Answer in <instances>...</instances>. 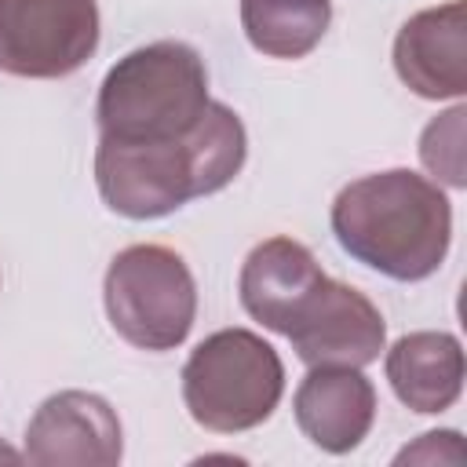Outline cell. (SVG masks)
<instances>
[{"instance_id": "6da1fadb", "label": "cell", "mask_w": 467, "mask_h": 467, "mask_svg": "<svg viewBox=\"0 0 467 467\" xmlns=\"http://www.w3.org/2000/svg\"><path fill=\"white\" fill-rule=\"evenodd\" d=\"M248 157V131L226 102H208L201 124L171 142H106L95 146V186L109 212L124 219H161L226 190Z\"/></svg>"}, {"instance_id": "7a4b0ae2", "label": "cell", "mask_w": 467, "mask_h": 467, "mask_svg": "<svg viewBox=\"0 0 467 467\" xmlns=\"http://www.w3.org/2000/svg\"><path fill=\"white\" fill-rule=\"evenodd\" d=\"M328 223L350 259L390 281L438 274L452 244L445 190L412 168H387L347 182L332 201Z\"/></svg>"}, {"instance_id": "3957f363", "label": "cell", "mask_w": 467, "mask_h": 467, "mask_svg": "<svg viewBox=\"0 0 467 467\" xmlns=\"http://www.w3.org/2000/svg\"><path fill=\"white\" fill-rule=\"evenodd\" d=\"M208 66L186 40H153L117 58L95 99L99 139L171 142L190 135L208 109Z\"/></svg>"}, {"instance_id": "277c9868", "label": "cell", "mask_w": 467, "mask_h": 467, "mask_svg": "<svg viewBox=\"0 0 467 467\" xmlns=\"http://www.w3.org/2000/svg\"><path fill=\"white\" fill-rule=\"evenodd\" d=\"M182 405L212 434H244L274 416L285 394L281 354L252 328L204 336L182 365Z\"/></svg>"}, {"instance_id": "5b68a950", "label": "cell", "mask_w": 467, "mask_h": 467, "mask_svg": "<svg viewBox=\"0 0 467 467\" xmlns=\"http://www.w3.org/2000/svg\"><path fill=\"white\" fill-rule=\"evenodd\" d=\"M102 303L124 343L164 354L182 347L197 321V281L175 248L128 244L106 266Z\"/></svg>"}, {"instance_id": "8992f818", "label": "cell", "mask_w": 467, "mask_h": 467, "mask_svg": "<svg viewBox=\"0 0 467 467\" xmlns=\"http://www.w3.org/2000/svg\"><path fill=\"white\" fill-rule=\"evenodd\" d=\"M99 0H0V73L58 80L99 51Z\"/></svg>"}, {"instance_id": "52a82bcc", "label": "cell", "mask_w": 467, "mask_h": 467, "mask_svg": "<svg viewBox=\"0 0 467 467\" xmlns=\"http://www.w3.org/2000/svg\"><path fill=\"white\" fill-rule=\"evenodd\" d=\"M124 431L117 409L91 390H58L26 423L22 460L36 467H117Z\"/></svg>"}, {"instance_id": "ba28073f", "label": "cell", "mask_w": 467, "mask_h": 467, "mask_svg": "<svg viewBox=\"0 0 467 467\" xmlns=\"http://www.w3.org/2000/svg\"><path fill=\"white\" fill-rule=\"evenodd\" d=\"M285 339L292 343L296 358L306 368L314 365L365 368L379 361L387 347V321L365 292L336 277H325Z\"/></svg>"}, {"instance_id": "9c48e42d", "label": "cell", "mask_w": 467, "mask_h": 467, "mask_svg": "<svg viewBox=\"0 0 467 467\" xmlns=\"http://www.w3.org/2000/svg\"><path fill=\"white\" fill-rule=\"evenodd\" d=\"M398 80L431 102L467 95V0L416 11L394 36Z\"/></svg>"}, {"instance_id": "30bf717a", "label": "cell", "mask_w": 467, "mask_h": 467, "mask_svg": "<svg viewBox=\"0 0 467 467\" xmlns=\"http://www.w3.org/2000/svg\"><path fill=\"white\" fill-rule=\"evenodd\" d=\"M325 277L328 274L303 241L277 234L259 241L244 255L237 296L252 321H259L277 336H288V328L296 325V317L303 314V306L310 303V296Z\"/></svg>"}, {"instance_id": "8fae6325", "label": "cell", "mask_w": 467, "mask_h": 467, "mask_svg": "<svg viewBox=\"0 0 467 467\" xmlns=\"http://www.w3.org/2000/svg\"><path fill=\"white\" fill-rule=\"evenodd\" d=\"M292 412L310 445L343 456L358 449L376 423V387L354 365H314L296 387Z\"/></svg>"}, {"instance_id": "7c38bea8", "label": "cell", "mask_w": 467, "mask_h": 467, "mask_svg": "<svg viewBox=\"0 0 467 467\" xmlns=\"http://www.w3.org/2000/svg\"><path fill=\"white\" fill-rule=\"evenodd\" d=\"M383 368L394 398L420 416H438L463 394V347L452 332H405L387 350Z\"/></svg>"}, {"instance_id": "4fadbf2b", "label": "cell", "mask_w": 467, "mask_h": 467, "mask_svg": "<svg viewBox=\"0 0 467 467\" xmlns=\"http://www.w3.org/2000/svg\"><path fill=\"white\" fill-rule=\"evenodd\" d=\"M332 22V0H241V29L266 58H306Z\"/></svg>"}, {"instance_id": "5bb4252c", "label": "cell", "mask_w": 467, "mask_h": 467, "mask_svg": "<svg viewBox=\"0 0 467 467\" xmlns=\"http://www.w3.org/2000/svg\"><path fill=\"white\" fill-rule=\"evenodd\" d=\"M463 124H467V106H452L445 113H438L423 135H420V161L423 168L434 175V182H445L452 190L467 186V171H463Z\"/></svg>"}, {"instance_id": "9a60e30c", "label": "cell", "mask_w": 467, "mask_h": 467, "mask_svg": "<svg viewBox=\"0 0 467 467\" xmlns=\"http://www.w3.org/2000/svg\"><path fill=\"white\" fill-rule=\"evenodd\" d=\"M394 463H463L460 431H427L412 445H405Z\"/></svg>"}, {"instance_id": "2e32d148", "label": "cell", "mask_w": 467, "mask_h": 467, "mask_svg": "<svg viewBox=\"0 0 467 467\" xmlns=\"http://www.w3.org/2000/svg\"><path fill=\"white\" fill-rule=\"evenodd\" d=\"M0 460H7V463H18V460H22V452H18V449H11V445H4V441H0Z\"/></svg>"}]
</instances>
